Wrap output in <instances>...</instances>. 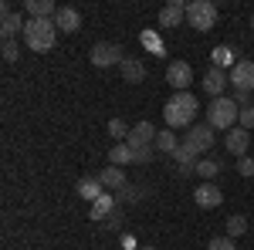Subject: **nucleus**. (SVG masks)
<instances>
[{"label":"nucleus","mask_w":254,"mask_h":250,"mask_svg":"<svg viewBox=\"0 0 254 250\" xmlns=\"http://www.w3.org/2000/svg\"><path fill=\"white\" fill-rule=\"evenodd\" d=\"M196 98L190 92H176L170 101H166V108H163V118H166V129H193V118H196Z\"/></svg>","instance_id":"1"},{"label":"nucleus","mask_w":254,"mask_h":250,"mask_svg":"<svg viewBox=\"0 0 254 250\" xmlns=\"http://www.w3.org/2000/svg\"><path fill=\"white\" fill-rule=\"evenodd\" d=\"M58 24L55 20H38V17H27L24 24V44L31 51H51L58 44Z\"/></svg>","instance_id":"2"},{"label":"nucleus","mask_w":254,"mask_h":250,"mask_svg":"<svg viewBox=\"0 0 254 250\" xmlns=\"http://www.w3.org/2000/svg\"><path fill=\"white\" fill-rule=\"evenodd\" d=\"M237 118H241V108H237L234 98H210V108H207V125L210 129H224V132H231L237 125Z\"/></svg>","instance_id":"3"},{"label":"nucleus","mask_w":254,"mask_h":250,"mask_svg":"<svg viewBox=\"0 0 254 250\" xmlns=\"http://www.w3.org/2000/svg\"><path fill=\"white\" fill-rule=\"evenodd\" d=\"M187 24L193 31H210L217 24V3L214 0H190L187 3Z\"/></svg>","instance_id":"4"},{"label":"nucleus","mask_w":254,"mask_h":250,"mask_svg":"<svg viewBox=\"0 0 254 250\" xmlns=\"http://www.w3.org/2000/svg\"><path fill=\"white\" fill-rule=\"evenodd\" d=\"M183 142L193 149L196 155L210 152V146H214V129L203 122V125H193V129H187V135H183Z\"/></svg>","instance_id":"5"},{"label":"nucleus","mask_w":254,"mask_h":250,"mask_svg":"<svg viewBox=\"0 0 254 250\" xmlns=\"http://www.w3.org/2000/svg\"><path fill=\"white\" fill-rule=\"evenodd\" d=\"M122 61H126V54H122V48L112 44V41L92 48V64H95V68H112V64H122Z\"/></svg>","instance_id":"6"},{"label":"nucleus","mask_w":254,"mask_h":250,"mask_svg":"<svg viewBox=\"0 0 254 250\" xmlns=\"http://www.w3.org/2000/svg\"><path fill=\"white\" fill-rule=\"evenodd\" d=\"M231 88L254 95V61H237L234 68H231Z\"/></svg>","instance_id":"7"},{"label":"nucleus","mask_w":254,"mask_h":250,"mask_svg":"<svg viewBox=\"0 0 254 250\" xmlns=\"http://www.w3.org/2000/svg\"><path fill=\"white\" fill-rule=\"evenodd\" d=\"M200 85H203V92H207L210 98H224V88L231 85V75L210 64V68L203 71V81H200Z\"/></svg>","instance_id":"8"},{"label":"nucleus","mask_w":254,"mask_h":250,"mask_svg":"<svg viewBox=\"0 0 254 250\" xmlns=\"http://www.w3.org/2000/svg\"><path fill=\"white\" fill-rule=\"evenodd\" d=\"M166 81L173 85L176 92H187L190 81H193V68H190L187 61H170V68H166Z\"/></svg>","instance_id":"9"},{"label":"nucleus","mask_w":254,"mask_h":250,"mask_svg":"<svg viewBox=\"0 0 254 250\" xmlns=\"http://www.w3.org/2000/svg\"><path fill=\"white\" fill-rule=\"evenodd\" d=\"M156 129L149 125V122H139V125H132V132H129V139H126V146L129 149H149V146H156Z\"/></svg>","instance_id":"10"},{"label":"nucleus","mask_w":254,"mask_h":250,"mask_svg":"<svg viewBox=\"0 0 254 250\" xmlns=\"http://www.w3.org/2000/svg\"><path fill=\"white\" fill-rule=\"evenodd\" d=\"M224 146H227V152H231V155L241 159V155L248 152V146H251V132H248V129H241V125H234L231 132L224 135Z\"/></svg>","instance_id":"11"},{"label":"nucleus","mask_w":254,"mask_h":250,"mask_svg":"<svg viewBox=\"0 0 254 250\" xmlns=\"http://www.w3.org/2000/svg\"><path fill=\"white\" fill-rule=\"evenodd\" d=\"M55 24H58L61 34H78V31H81V14L75 10V7H58Z\"/></svg>","instance_id":"12"},{"label":"nucleus","mask_w":254,"mask_h":250,"mask_svg":"<svg viewBox=\"0 0 254 250\" xmlns=\"http://www.w3.org/2000/svg\"><path fill=\"white\" fill-rule=\"evenodd\" d=\"M193 200H196V206L214 210V206H220V203H224V193L217 190L214 183H203V186H196V190H193Z\"/></svg>","instance_id":"13"},{"label":"nucleus","mask_w":254,"mask_h":250,"mask_svg":"<svg viewBox=\"0 0 254 250\" xmlns=\"http://www.w3.org/2000/svg\"><path fill=\"white\" fill-rule=\"evenodd\" d=\"M183 17H187V3L183 0H173V3H166L159 10V27H180Z\"/></svg>","instance_id":"14"},{"label":"nucleus","mask_w":254,"mask_h":250,"mask_svg":"<svg viewBox=\"0 0 254 250\" xmlns=\"http://www.w3.org/2000/svg\"><path fill=\"white\" fill-rule=\"evenodd\" d=\"M173 162H176V169H180V176H193L196 173V152L187 146V142H180V149L173 152Z\"/></svg>","instance_id":"15"},{"label":"nucleus","mask_w":254,"mask_h":250,"mask_svg":"<svg viewBox=\"0 0 254 250\" xmlns=\"http://www.w3.org/2000/svg\"><path fill=\"white\" fill-rule=\"evenodd\" d=\"M24 24L27 20H20V14H14L7 3H3V20H0V34H3V41H14V34H24Z\"/></svg>","instance_id":"16"},{"label":"nucleus","mask_w":254,"mask_h":250,"mask_svg":"<svg viewBox=\"0 0 254 250\" xmlns=\"http://www.w3.org/2000/svg\"><path fill=\"white\" fill-rule=\"evenodd\" d=\"M210 64L231 75V68L237 64V58H234V48H227V44H217L214 51H210Z\"/></svg>","instance_id":"17"},{"label":"nucleus","mask_w":254,"mask_h":250,"mask_svg":"<svg viewBox=\"0 0 254 250\" xmlns=\"http://www.w3.org/2000/svg\"><path fill=\"white\" fill-rule=\"evenodd\" d=\"M98 183L105 186V190H122V186H129V179H126V173L119 169V166H105L102 173H98Z\"/></svg>","instance_id":"18"},{"label":"nucleus","mask_w":254,"mask_h":250,"mask_svg":"<svg viewBox=\"0 0 254 250\" xmlns=\"http://www.w3.org/2000/svg\"><path fill=\"white\" fill-rule=\"evenodd\" d=\"M116 193H102V196H98L95 203H92V213H88V216H92V220H105V216H112V213H116Z\"/></svg>","instance_id":"19"},{"label":"nucleus","mask_w":254,"mask_h":250,"mask_svg":"<svg viewBox=\"0 0 254 250\" xmlns=\"http://www.w3.org/2000/svg\"><path fill=\"white\" fill-rule=\"evenodd\" d=\"M119 71H122V81L136 85V81H142V78H146V64H142L139 58H126L122 64H119Z\"/></svg>","instance_id":"20"},{"label":"nucleus","mask_w":254,"mask_h":250,"mask_svg":"<svg viewBox=\"0 0 254 250\" xmlns=\"http://www.w3.org/2000/svg\"><path fill=\"white\" fill-rule=\"evenodd\" d=\"M102 193H105V186L98 183V176H85V179L78 183V196H81V200H88V203H95Z\"/></svg>","instance_id":"21"},{"label":"nucleus","mask_w":254,"mask_h":250,"mask_svg":"<svg viewBox=\"0 0 254 250\" xmlns=\"http://www.w3.org/2000/svg\"><path fill=\"white\" fill-rule=\"evenodd\" d=\"M109 162H112V166H119V169H122V166H126V162H136V159H132V149H129V146H126V142H116V146H112V149H109Z\"/></svg>","instance_id":"22"},{"label":"nucleus","mask_w":254,"mask_h":250,"mask_svg":"<svg viewBox=\"0 0 254 250\" xmlns=\"http://www.w3.org/2000/svg\"><path fill=\"white\" fill-rule=\"evenodd\" d=\"M176 149H180V139H176L173 129H163V132L156 135V152H170L173 155Z\"/></svg>","instance_id":"23"},{"label":"nucleus","mask_w":254,"mask_h":250,"mask_svg":"<svg viewBox=\"0 0 254 250\" xmlns=\"http://www.w3.org/2000/svg\"><path fill=\"white\" fill-rule=\"evenodd\" d=\"M217 173H220V162H217L214 155H210V159H196V176H203V179L210 183Z\"/></svg>","instance_id":"24"},{"label":"nucleus","mask_w":254,"mask_h":250,"mask_svg":"<svg viewBox=\"0 0 254 250\" xmlns=\"http://www.w3.org/2000/svg\"><path fill=\"white\" fill-rule=\"evenodd\" d=\"M241 233H248V220L234 213V216H227V237H241Z\"/></svg>","instance_id":"25"},{"label":"nucleus","mask_w":254,"mask_h":250,"mask_svg":"<svg viewBox=\"0 0 254 250\" xmlns=\"http://www.w3.org/2000/svg\"><path fill=\"white\" fill-rule=\"evenodd\" d=\"M129 132H132V129H129L122 118H112V122H109V135H112V139H119V142H126V139H129Z\"/></svg>","instance_id":"26"},{"label":"nucleus","mask_w":254,"mask_h":250,"mask_svg":"<svg viewBox=\"0 0 254 250\" xmlns=\"http://www.w3.org/2000/svg\"><path fill=\"white\" fill-rule=\"evenodd\" d=\"M139 196H142L139 186H122V190L116 193V203H119V206H126V203H136Z\"/></svg>","instance_id":"27"},{"label":"nucleus","mask_w":254,"mask_h":250,"mask_svg":"<svg viewBox=\"0 0 254 250\" xmlns=\"http://www.w3.org/2000/svg\"><path fill=\"white\" fill-rule=\"evenodd\" d=\"M207 250H237V244H234V237H214L207 244Z\"/></svg>","instance_id":"28"},{"label":"nucleus","mask_w":254,"mask_h":250,"mask_svg":"<svg viewBox=\"0 0 254 250\" xmlns=\"http://www.w3.org/2000/svg\"><path fill=\"white\" fill-rule=\"evenodd\" d=\"M153 155H156V146H149V149H132V159H136L139 166L153 162Z\"/></svg>","instance_id":"29"},{"label":"nucleus","mask_w":254,"mask_h":250,"mask_svg":"<svg viewBox=\"0 0 254 250\" xmlns=\"http://www.w3.org/2000/svg\"><path fill=\"white\" fill-rule=\"evenodd\" d=\"M237 125H241V129H248V132L254 129V105L241 108V118H237Z\"/></svg>","instance_id":"30"},{"label":"nucleus","mask_w":254,"mask_h":250,"mask_svg":"<svg viewBox=\"0 0 254 250\" xmlns=\"http://www.w3.org/2000/svg\"><path fill=\"white\" fill-rule=\"evenodd\" d=\"M237 173L244 176V179H251V176H254V159L241 155V159H237Z\"/></svg>","instance_id":"31"},{"label":"nucleus","mask_w":254,"mask_h":250,"mask_svg":"<svg viewBox=\"0 0 254 250\" xmlns=\"http://www.w3.org/2000/svg\"><path fill=\"white\" fill-rule=\"evenodd\" d=\"M231 98L237 101V108H248V105H254V95H251V92H234Z\"/></svg>","instance_id":"32"},{"label":"nucleus","mask_w":254,"mask_h":250,"mask_svg":"<svg viewBox=\"0 0 254 250\" xmlns=\"http://www.w3.org/2000/svg\"><path fill=\"white\" fill-rule=\"evenodd\" d=\"M142 44H146L149 51H156V54H159V51H163V41H159L156 34H142Z\"/></svg>","instance_id":"33"},{"label":"nucleus","mask_w":254,"mask_h":250,"mask_svg":"<svg viewBox=\"0 0 254 250\" xmlns=\"http://www.w3.org/2000/svg\"><path fill=\"white\" fill-rule=\"evenodd\" d=\"M17 44H14V41H3V61H17Z\"/></svg>","instance_id":"34"},{"label":"nucleus","mask_w":254,"mask_h":250,"mask_svg":"<svg viewBox=\"0 0 254 250\" xmlns=\"http://www.w3.org/2000/svg\"><path fill=\"white\" fill-rule=\"evenodd\" d=\"M122 247H126V250H139V244L132 240V237H122Z\"/></svg>","instance_id":"35"},{"label":"nucleus","mask_w":254,"mask_h":250,"mask_svg":"<svg viewBox=\"0 0 254 250\" xmlns=\"http://www.w3.org/2000/svg\"><path fill=\"white\" fill-rule=\"evenodd\" d=\"M139 250H156V247H153V244H142V247H139Z\"/></svg>","instance_id":"36"},{"label":"nucleus","mask_w":254,"mask_h":250,"mask_svg":"<svg viewBox=\"0 0 254 250\" xmlns=\"http://www.w3.org/2000/svg\"><path fill=\"white\" fill-rule=\"evenodd\" d=\"M251 27H254V17H251Z\"/></svg>","instance_id":"37"}]
</instances>
